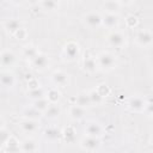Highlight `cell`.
Instances as JSON below:
<instances>
[{"label":"cell","mask_w":153,"mask_h":153,"mask_svg":"<svg viewBox=\"0 0 153 153\" xmlns=\"http://www.w3.org/2000/svg\"><path fill=\"white\" fill-rule=\"evenodd\" d=\"M97 65L104 71H110L116 66V56L112 53L109 51H103L100 53L97 57Z\"/></svg>","instance_id":"6da1fadb"},{"label":"cell","mask_w":153,"mask_h":153,"mask_svg":"<svg viewBox=\"0 0 153 153\" xmlns=\"http://www.w3.org/2000/svg\"><path fill=\"white\" fill-rule=\"evenodd\" d=\"M106 41H108V43H109L111 47L121 49V48H123V47L126 45L127 37H126V35H124L122 31H118V30H112V31H111V32L108 35Z\"/></svg>","instance_id":"7a4b0ae2"},{"label":"cell","mask_w":153,"mask_h":153,"mask_svg":"<svg viewBox=\"0 0 153 153\" xmlns=\"http://www.w3.org/2000/svg\"><path fill=\"white\" fill-rule=\"evenodd\" d=\"M82 20H84V24H85L87 27L92 29V30L98 29L100 25H103V16H102L100 13L93 12V11L87 12V13L84 16Z\"/></svg>","instance_id":"3957f363"},{"label":"cell","mask_w":153,"mask_h":153,"mask_svg":"<svg viewBox=\"0 0 153 153\" xmlns=\"http://www.w3.org/2000/svg\"><path fill=\"white\" fill-rule=\"evenodd\" d=\"M79 53H80V48H79V44L74 41H71V42H67L63 47V55L68 60V61H73L75 60L78 56H79Z\"/></svg>","instance_id":"277c9868"},{"label":"cell","mask_w":153,"mask_h":153,"mask_svg":"<svg viewBox=\"0 0 153 153\" xmlns=\"http://www.w3.org/2000/svg\"><path fill=\"white\" fill-rule=\"evenodd\" d=\"M135 41L140 47H148L153 43V32L148 30H141L136 33Z\"/></svg>","instance_id":"5b68a950"},{"label":"cell","mask_w":153,"mask_h":153,"mask_svg":"<svg viewBox=\"0 0 153 153\" xmlns=\"http://www.w3.org/2000/svg\"><path fill=\"white\" fill-rule=\"evenodd\" d=\"M51 80L55 86L66 87L69 84V75L63 71H55L51 74Z\"/></svg>","instance_id":"8992f818"},{"label":"cell","mask_w":153,"mask_h":153,"mask_svg":"<svg viewBox=\"0 0 153 153\" xmlns=\"http://www.w3.org/2000/svg\"><path fill=\"white\" fill-rule=\"evenodd\" d=\"M80 146L81 148H84L85 151H88V152H93L96 149L99 148L100 146V141L98 137H92V136H85L82 137V140L80 141Z\"/></svg>","instance_id":"52a82bcc"},{"label":"cell","mask_w":153,"mask_h":153,"mask_svg":"<svg viewBox=\"0 0 153 153\" xmlns=\"http://www.w3.org/2000/svg\"><path fill=\"white\" fill-rule=\"evenodd\" d=\"M85 134L87 136H92V137H98L99 139L103 135V128L98 122L91 121L85 127Z\"/></svg>","instance_id":"ba28073f"},{"label":"cell","mask_w":153,"mask_h":153,"mask_svg":"<svg viewBox=\"0 0 153 153\" xmlns=\"http://www.w3.org/2000/svg\"><path fill=\"white\" fill-rule=\"evenodd\" d=\"M17 61V56L16 54L10 50V49H4L1 51V66L4 68H7V67H12Z\"/></svg>","instance_id":"9c48e42d"},{"label":"cell","mask_w":153,"mask_h":153,"mask_svg":"<svg viewBox=\"0 0 153 153\" xmlns=\"http://www.w3.org/2000/svg\"><path fill=\"white\" fill-rule=\"evenodd\" d=\"M128 106L130 108V110L133 111H136V112H141L146 109L147 106V103L146 100L142 98V97H139V96H134L129 99L128 102Z\"/></svg>","instance_id":"30bf717a"},{"label":"cell","mask_w":153,"mask_h":153,"mask_svg":"<svg viewBox=\"0 0 153 153\" xmlns=\"http://www.w3.org/2000/svg\"><path fill=\"white\" fill-rule=\"evenodd\" d=\"M19 128L26 133V134H31V133H35L38 128H39V123L37 120H23L20 123H19Z\"/></svg>","instance_id":"8fae6325"},{"label":"cell","mask_w":153,"mask_h":153,"mask_svg":"<svg viewBox=\"0 0 153 153\" xmlns=\"http://www.w3.org/2000/svg\"><path fill=\"white\" fill-rule=\"evenodd\" d=\"M120 24V18L118 14H111V13H105L103 16V25L108 29H111V31L114 29H116Z\"/></svg>","instance_id":"7c38bea8"},{"label":"cell","mask_w":153,"mask_h":153,"mask_svg":"<svg viewBox=\"0 0 153 153\" xmlns=\"http://www.w3.org/2000/svg\"><path fill=\"white\" fill-rule=\"evenodd\" d=\"M31 63H32V67H33L35 69L42 71V69H44V68L48 67V65H49V57H48L45 54H38V55L31 61Z\"/></svg>","instance_id":"4fadbf2b"},{"label":"cell","mask_w":153,"mask_h":153,"mask_svg":"<svg viewBox=\"0 0 153 153\" xmlns=\"http://www.w3.org/2000/svg\"><path fill=\"white\" fill-rule=\"evenodd\" d=\"M0 81L5 88H11L16 84V78H14L13 73H11L10 71H2L1 75H0Z\"/></svg>","instance_id":"5bb4252c"},{"label":"cell","mask_w":153,"mask_h":153,"mask_svg":"<svg viewBox=\"0 0 153 153\" xmlns=\"http://www.w3.org/2000/svg\"><path fill=\"white\" fill-rule=\"evenodd\" d=\"M85 112H86V109L79 106L78 104H72V105L69 106V110H68L69 117H71L72 120H74V121H79V120L84 118Z\"/></svg>","instance_id":"9a60e30c"},{"label":"cell","mask_w":153,"mask_h":153,"mask_svg":"<svg viewBox=\"0 0 153 153\" xmlns=\"http://www.w3.org/2000/svg\"><path fill=\"white\" fill-rule=\"evenodd\" d=\"M102 8L105 11V13L117 14L120 8H121V2L120 1H114V0H108V1L102 2Z\"/></svg>","instance_id":"2e32d148"},{"label":"cell","mask_w":153,"mask_h":153,"mask_svg":"<svg viewBox=\"0 0 153 153\" xmlns=\"http://www.w3.org/2000/svg\"><path fill=\"white\" fill-rule=\"evenodd\" d=\"M4 147L6 149V153H19L22 151L20 145H19V141L13 135H11V137L7 140V142L4 145Z\"/></svg>","instance_id":"e0dca14e"},{"label":"cell","mask_w":153,"mask_h":153,"mask_svg":"<svg viewBox=\"0 0 153 153\" xmlns=\"http://www.w3.org/2000/svg\"><path fill=\"white\" fill-rule=\"evenodd\" d=\"M98 65H97V60L92 56H85L84 60H82V68L86 73L88 74H92L96 72Z\"/></svg>","instance_id":"ac0fdd59"},{"label":"cell","mask_w":153,"mask_h":153,"mask_svg":"<svg viewBox=\"0 0 153 153\" xmlns=\"http://www.w3.org/2000/svg\"><path fill=\"white\" fill-rule=\"evenodd\" d=\"M4 27H5V30H6L8 33L14 35V33H16L20 27H23V26H22V22H20L19 19L12 18V19H8V20L5 22Z\"/></svg>","instance_id":"d6986e66"},{"label":"cell","mask_w":153,"mask_h":153,"mask_svg":"<svg viewBox=\"0 0 153 153\" xmlns=\"http://www.w3.org/2000/svg\"><path fill=\"white\" fill-rule=\"evenodd\" d=\"M62 136V131L57 127H48L44 130V137L48 141H57Z\"/></svg>","instance_id":"ffe728a7"},{"label":"cell","mask_w":153,"mask_h":153,"mask_svg":"<svg viewBox=\"0 0 153 153\" xmlns=\"http://www.w3.org/2000/svg\"><path fill=\"white\" fill-rule=\"evenodd\" d=\"M20 148H22V152L24 153H35L37 151V143L33 139L29 137L20 143Z\"/></svg>","instance_id":"44dd1931"},{"label":"cell","mask_w":153,"mask_h":153,"mask_svg":"<svg viewBox=\"0 0 153 153\" xmlns=\"http://www.w3.org/2000/svg\"><path fill=\"white\" fill-rule=\"evenodd\" d=\"M75 104H78L79 106L85 108V109L88 108V106H91L92 103H91L88 92H87V93H86V92H81V93H79V94L76 96V98H75Z\"/></svg>","instance_id":"7402d4cb"},{"label":"cell","mask_w":153,"mask_h":153,"mask_svg":"<svg viewBox=\"0 0 153 153\" xmlns=\"http://www.w3.org/2000/svg\"><path fill=\"white\" fill-rule=\"evenodd\" d=\"M62 136H63V139H65V141L67 143H73L75 141V139H76V133H75L74 127H72V126L66 127L62 130Z\"/></svg>","instance_id":"603a6c76"},{"label":"cell","mask_w":153,"mask_h":153,"mask_svg":"<svg viewBox=\"0 0 153 153\" xmlns=\"http://www.w3.org/2000/svg\"><path fill=\"white\" fill-rule=\"evenodd\" d=\"M61 114V108L59 106V104H50L49 108L45 110L44 112V116L47 118H50V120H54V118H57Z\"/></svg>","instance_id":"cb8c5ba5"},{"label":"cell","mask_w":153,"mask_h":153,"mask_svg":"<svg viewBox=\"0 0 153 153\" xmlns=\"http://www.w3.org/2000/svg\"><path fill=\"white\" fill-rule=\"evenodd\" d=\"M45 98L50 102V104H57V102L61 99V92L56 87H53L47 92Z\"/></svg>","instance_id":"d4e9b609"},{"label":"cell","mask_w":153,"mask_h":153,"mask_svg":"<svg viewBox=\"0 0 153 153\" xmlns=\"http://www.w3.org/2000/svg\"><path fill=\"white\" fill-rule=\"evenodd\" d=\"M49 105H50V102L44 97V98H41V99H38V100H35L33 102V104H32V106L37 110V111H39V112H45V110L49 108Z\"/></svg>","instance_id":"484cf974"},{"label":"cell","mask_w":153,"mask_h":153,"mask_svg":"<svg viewBox=\"0 0 153 153\" xmlns=\"http://www.w3.org/2000/svg\"><path fill=\"white\" fill-rule=\"evenodd\" d=\"M38 54H39V53L37 51V49H36L32 44H27V45H25L24 49H23V55H24V57H26V59H29V60H31V61H32Z\"/></svg>","instance_id":"4316f807"},{"label":"cell","mask_w":153,"mask_h":153,"mask_svg":"<svg viewBox=\"0 0 153 153\" xmlns=\"http://www.w3.org/2000/svg\"><path fill=\"white\" fill-rule=\"evenodd\" d=\"M38 5L41 6L42 10H45V11H54V10H57L59 8V2L57 1H54V0H44V1H41L38 2Z\"/></svg>","instance_id":"83f0119b"},{"label":"cell","mask_w":153,"mask_h":153,"mask_svg":"<svg viewBox=\"0 0 153 153\" xmlns=\"http://www.w3.org/2000/svg\"><path fill=\"white\" fill-rule=\"evenodd\" d=\"M88 96H90V99H91L92 105H99V104H102L103 100H104V98L99 94V92L97 91V88L91 90V91L88 92Z\"/></svg>","instance_id":"f1b7e54d"},{"label":"cell","mask_w":153,"mask_h":153,"mask_svg":"<svg viewBox=\"0 0 153 153\" xmlns=\"http://www.w3.org/2000/svg\"><path fill=\"white\" fill-rule=\"evenodd\" d=\"M27 97L31 98L33 102H35V100H38V99H41V98H44V91L42 90V87L36 88V90H30V91L27 92Z\"/></svg>","instance_id":"f546056e"},{"label":"cell","mask_w":153,"mask_h":153,"mask_svg":"<svg viewBox=\"0 0 153 153\" xmlns=\"http://www.w3.org/2000/svg\"><path fill=\"white\" fill-rule=\"evenodd\" d=\"M39 115H41V112L37 111L33 106H31L30 109L27 108V109L24 110V117L27 118V120H37V117H39Z\"/></svg>","instance_id":"4dcf8cb0"},{"label":"cell","mask_w":153,"mask_h":153,"mask_svg":"<svg viewBox=\"0 0 153 153\" xmlns=\"http://www.w3.org/2000/svg\"><path fill=\"white\" fill-rule=\"evenodd\" d=\"M126 24H127L128 27H135V26L139 24V19H137L136 16L129 14V16H127V18H126Z\"/></svg>","instance_id":"1f68e13d"},{"label":"cell","mask_w":153,"mask_h":153,"mask_svg":"<svg viewBox=\"0 0 153 153\" xmlns=\"http://www.w3.org/2000/svg\"><path fill=\"white\" fill-rule=\"evenodd\" d=\"M97 91L99 92V94H100L103 98H105V97H106V96H109V93H110V88H109L105 84L99 85V86L97 87Z\"/></svg>","instance_id":"d6a6232c"},{"label":"cell","mask_w":153,"mask_h":153,"mask_svg":"<svg viewBox=\"0 0 153 153\" xmlns=\"http://www.w3.org/2000/svg\"><path fill=\"white\" fill-rule=\"evenodd\" d=\"M14 37L17 39H25L27 37V30L25 27H20L16 33H14Z\"/></svg>","instance_id":"836d02e7"},{"label":"cell","mask_w":153,"mask_h":153,"mask_svg":"<svg viewBox=\"0 0 153 153\" xmlns=\"http://www.w3.org/2000/svg\"><path fill=\"white\" fill-rule=\"evenodd\" d=\"M0 133H1V139H2V145H5L6 142H7V140L11 137V134H10V131L5 128V127H2L1 128V130H0Z\"/></svg>","instance_id":"e575fe53"},{"label":"cell","mask_w":153,"mask_h":153,"mask_svg":"<svg viewBox=\"0 0 153 153\" xmlns=\"http://www.w3.org/2000/svg\"><path fill=\"white\" fill-rule=\"evenodd\" d=\"M27 87H29V91H30V90H36V88H39L41 86H39L38 80H36V79H30V80L27 81Z\"/></svg>","instance_id":"d590c367"},{"label":"cell","mask_w":153,"mask_h":153,"mask_svg":"<svg viewBox=\"0 0 153 153\" xmlns=\"http://www.w3.org/2000/svg\"><path fill=\"white\" fill-rule=\"evenodd\" d=\"M151 143H152V145H153V137H152V139H151Z\"/></svg>","instance_id":"8d00e7d4"}]
</instances>
